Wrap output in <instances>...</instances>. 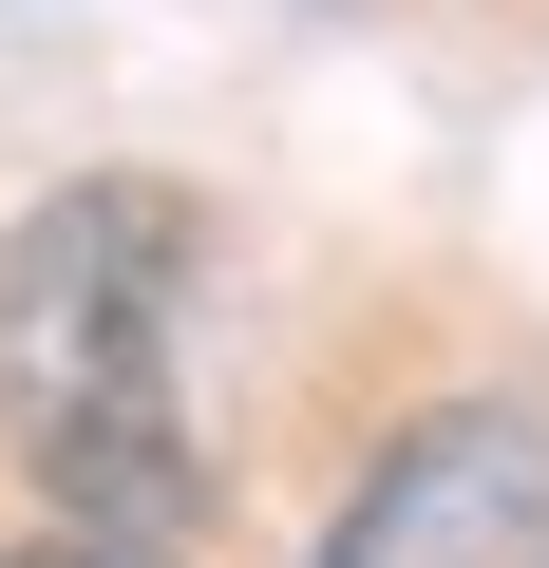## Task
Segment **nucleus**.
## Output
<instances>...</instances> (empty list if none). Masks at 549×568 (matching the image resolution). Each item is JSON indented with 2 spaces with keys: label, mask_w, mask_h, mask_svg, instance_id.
Segmentation results:
<instances>
[{
  "label": "nucleus",
  "mask_w": 549,
  "mask_h": 568,
  "mask_svg": "<svg viewBox=\"0 0 549 568\" xmlns=\"http://www.w3.org/2000/svg\"><path fill=\"white\" fill-rule=\"evenodd\" d=\"M190 265L209 227L171 190H58L0 227V417L77 530H152L209 493L190 455Z\"/></svg>",
  "instance_id": "obj_1"
},
{
  "label": "nucleus",
  "mask_w": 549,
  "mask_h": 568,
  "mask_svg": "<svg viewBox=\"0 0 549 568\" xmlns=\"http://www.w3.org/2000/svg\"><path fill=\"white\" fill-rule=\"evenodd\" d=\"M323 568H549V436L530 417H417L360 511L323 530Z\"/></svg>",
  "instance_id": "obj_2"
},
{
  "label": "nucleus",
  "mask_w": 549,
  "mask_h": 568,
  "mask_svg": "<svg viewBox=\"0 0 549 568\" xmlns=\"http://www.w3.org/2000/svg\"><path fill=\"white\" fill-rule=\"evenodd\" d=\"M0 568H152L133 530H39V549H0Z\"/></svg>",
  "instance_id": "obj_3"
}]
</instances>
